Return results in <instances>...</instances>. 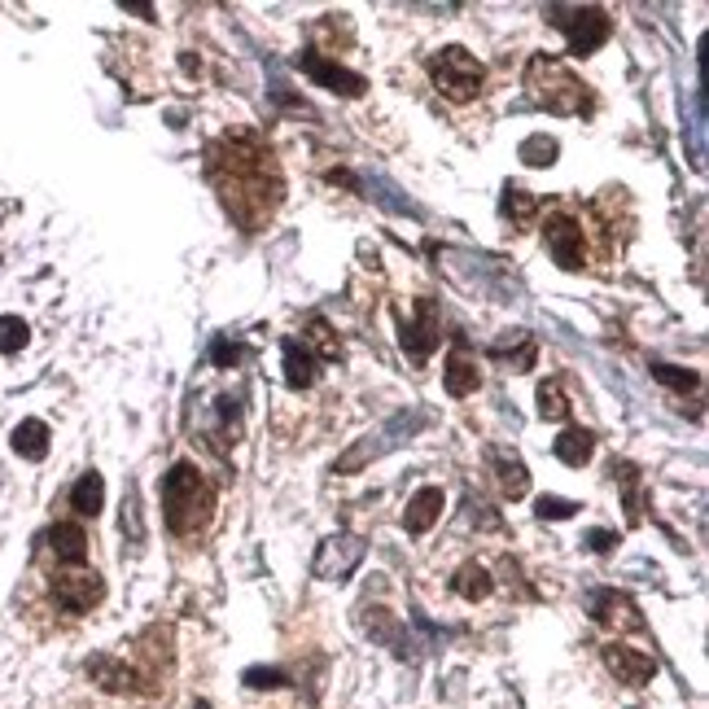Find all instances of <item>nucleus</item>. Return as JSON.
<instances>
[{
	"instance_id": "obj_23",
	"label": "nucleus",
	"mask_w": 709,
	"mask_h": 709,
	"mask_svg": "<svg viewBox=\"0 0 709 709\" xmlns=\"http://www.w3.org/2000/svg\"><path fill=\"white\" fill-rule=\"evenodd\" d=\"M499 211H504V220H513L517 228H526L530 220H534V211H539V198H530L526 189H504V198H499Z\"/></svg>"
},
{
	"instance_id": "obj_7",
	"label": "nucleus",
	"mask_w": 709,
	"mask_h": 709,
	"mask_svg": "<svg viewBox=\"0 0 709 709\" xmlns=\"http://www.w3.org/2000/svg\"><path fill=\"white\" fill-rule=\"evenodd\" d=\"M548 22L565 35L570 53H578V57L596 53L609 40V31H614V22H609V13L600 4H587V9H578V4H552L548 9Z\"/></svg>"
},
{
	"instance_id": "obj_18",
	"label": "nucleus",
	"mask_w": 709,
	"mask_h": 709,
	"mask_svg": "<svg viewBox=\"0 0 709 709\" xmlns=\"http://www.w3.org/2000/svg\"><path fill=\"white\" fill-rule=\"evenodd\" d=\"M451 592H455L460 600H469V605L491 600V596H495V574H491V565H486V561H464V565L451 574Z\"/></svg>"
},
{
	"instance_id": "obj_14",
	"label": "nucleus",
	"mask_w": 709,
	"mask_h": 709,
	"mask_svg": "<svg viewBox=\"0 0 709 709\" xmlns=\"http://www.w3.org/2000/svg\"><path fill=\"white\" fill-rule=\"evenodd\" d=\"M605 662H609V671H614L627 688H644V684L657 675L653 657H649V653H635V649H627V644H605Z\"/></svg>"
},
{
	"instance_id": "obj_17",
	"label": "nucleus",
	"mask_w": 709,
	"mask_h": 709,
	"mask_svg": "<svg viewBox=\"0 0 709 709\" xmlns=\"http://www.w3.org/2000/svg\"><path fill=\"white\" fill-rule=\"evenodd\" d=\"M281 359H285V385L290 390H307V385H316V376H320V359L312 347H303L299 338H285L281 342Z\"/></svg>"
},
{
	"instance_id": "obj_4",
	"label": "nucleus",
	"mask_w": 709,
	"mask_h": 709,
	"mask_svg": "<svg viewBox=\"0 0 709 709\" xmlns=\"http://www.w3.org/2000/svg\"><path fill=\"white\" fill-rule=\"evenodd\" d=\"M162 517H167V530L176 539L206 534V526L215 517V486L198 464L180 460V464L167 469V477H162Z\"/></svg>"
},
{
	"instance_id": "obj_11",
	"label": "nucleus",
	"mask_w": 709,
	"mask_h": 709,
	"mask_svg": "<svg viewBox=\"0 0 709 709\" xmlns=\"http://www.w3.org/2000/svg\"><path fill=\"white\" fill-rule=\"evenodd\" d=\"M592 618L609 631H640L644 627V614L635 609V600L627 592H614V587H600L592 596Z\"/></svg>"
},
{
	"instance_id": "obj_10",
	"label": "nucleus",
	"mask_w": 709,
	"mask_h": 709,
	"mask_svg": "<svg viewBox=\"0 0 709 709\" xmlns=\"http://www.w3.org/2000/svg\"><path fill=\"white\" fill-rule=\"evenodd\" d=\"M299 70H307L320 88H329V92H342V97H363V75H354L347 66H338V61H329L325 53H316V48H303L299 53Z\"/></svg>"
},
{
	"instance_id": "obj_20",
	"label": "nucleus",
	"mask_w": 709,
	"mask_h": 709,
	"mask_svg": "<svg viewBox=\"0 0 709 709\" xmlns=\"http://www.w3.org/2000/svg\"><path fill=\"white\" fill-rule=\"evenodd\" d=\"M477 381H482L477 363H473L464 351H451L447 368H442V385H447V394H451V398H464V394H473V390H477Z\"/></svg>"
},
{
	"instance_id": "obj_25",
	"label": "nucleus",
	"mask_w": 709,
	"mask_h": 709,
	"mask_svg": "<svg viewBox=\"0 0 709 709\" xmlns=\"http://www.w3.org/2000/svg\"><path fill=\"white\" fill-rule=\"evenodd\" d=\"M556 149H561V145H556L552 136H526V140H521V162H526V167H552V162H556Z\"/></svg>"
},
{
	"instance_id": "obj_15",
	"label": "nucleus",
	"mask_w": 709,
	"mask_h": 709,
	"mask_svg": "<svg viewBox=\"0 0 709 709\" xmlns=\"http://www.w3.org/2000/svg\"><path fill=\"white\" fill-rule=\"evenodd\" d=\"M486 460H491V473H495V482H499V495H504V499H521V495L530 491V469L521 464V455L491 447V451H486Z\"/></svg>"
},
{
	"instance_id": "obj_13",
	"label": "nucleus",
	"mask_w": 709,
	"mask_h": 709,
	"mask_svg": "<svg viewBox=\"0 0 709 709\" xmlns=\"http://www.w3.org/2000/svg\"><path fill=\"white\" fill-rule=\"evenodd\" d=\"M44 548L53 552L57 565H83L88 561V530L79 521H53L44 530Z\"/></svg>"
},
{
	"instance_id": "obj_29",
	"label": "nucleus",
	"mask_w": 709,
	"mask_h": 709,
	"mask_svg": "<svg viewBox=\"0 0 709 709\" xmlns=\"http://www.w3.org/2000/svg\"><path fill=\"white\" fill-rule=\"evenodd\" d=\"M307 338H312V342L320 347V354H325V359H334V354H338V338L329 334V325H325V320H312V329H307Z\"/></svg>"
},
{
	"instance_id": "obj_12",
	"label": "nucleus",
	"mask_w": 709,
	"mask_h": 709,
	"mask_svg": "<svg viewBox=\"0 0 709 709\" xmlns=\"http://www.w3.org/2000/svg\"><path fill=\"white\" fill-rule=\"evenodd\" d=\"M359 561H363V539L359 534H334L316 552V574L320 578H347Z\"/></svg>"
},
{
	"instance_id": "obj_24",
	"label": "nucleus",
	"mask_w": 709,
	"mask_h": 709,
	"mask_svg": "<svg viewBox=\"0 0 709 709\" xmlns=\"http://www.w3.org/2000/svg\"><path fill=\"white\" fill-rule=\"evenodd\" d=\"M539 416L543 420H565L570 416V398H565V385L552 376L539 385Z\"/></svg>"
},
{
	"instance_id": "obj_5",
	"label": "nucleus",
	"mask_w": 709,
	"mask_h": 709,
	"mask_svg": "<svg viewBox=\"0 0 709 709\" xmlns=\"http://www.w3.org/2000/svg\"><path fill=\"white\" fill-rule=\"evenodd\" d=\"M526 88H530V97H534L539 105H548L552 114H583V110L592 105L583 79H578L565 61H556V57H530V66H526Z\"/></svg>"
},
{
	"instance_id": "obj_19",
	"label": "nucleus",
	"mask_w": 709,
	"mask_h": 709,
	"mask_svg": "<svg viewBox=\"0 0 709 709\" xmlns=\"http://www.w3.org/2000/svg\"><path fill=\"white\" fill-rule=\"evenodd\" d=\"M9 447H13L22 460H44V455H48V425H44L40 416L18 420L13 434H9Z\"/></svg>"
},
{
	"instance_id": "obj_28",
	"label": "nucleus",
	"mask_w": 709,
	"mask_h": 709,
	"mask_svg": "<svg viewBox=\"0 0 709 709\" xmlns=\"http://www.w3.org/2000/svg\"><path fill=\"white\" fill-rule=\"evenodd\" d=\"M653 376L675 385V390H693L697 385V372H684V368H671V363H653Z\"/></svg>"
},
{
	"instance_id": "obj_3",
	"label": "nucleus",
	"mask_w": 709,
	"mask_h": 709,
	"mask_svg": "<svg viewBox=\"0 0 709 709\" xmlns=\"http://www.w3.org/2000/svg\"><path fill=\"white\" fill-rule=\"evenodd\" d=\"M543 241H548V255L565 272H583V268H592V259H614L609 224H600L596 211H578L570 202L552 206V215L543 224Z\"/></svg>"
},
{
	"instance_id": "obj_22",
	"label": "nucleus",
	"mask_w": 709,
	"mask_h": 709,
	"mask_svg": "<svg viewBox=\"0 0 709 709\" xmlns=\"http://www.w3.org/2000/svg\"><path fill=\"white\" fill-rule=\"evenodd\" d=\"M101 504H105V482H101V473H97V469H88V473L70 486V508H75L79 517H97V513H101Z\"/></svg>"
},
{
	"instance_id": "obj_16",
	"label": "nucleus",
	"mask_w": 709,
	"mask_h": 709,
	"mask_svg": "<svg viewBox=\"0 0 709 709\" xmlns=\"http://www.w3.org/2000/svg\"><path fill=\"white\" fill-rule=\"evenodd\" d=\"M442 504H447L442 486H420V491L407 499V508H403V530H407V534H425V530L442 517Z\"/></svg>"
},
{
	"instance_id": "obj_27",
	"label": "nucleus",
	"mask_w": 709,
	"mask_h": 709,
	"mask_svg": "<svg viewBox=\"0 0 709 709\" xmlns=\"http://www.w3.org/2000/svg\"><path fill=\"white\" fill-rule=\"evenodd\" d=\"M534 513H539L543 521H565V517H574V513H578V504H574V499H561V495H539Z\"/></svg>"
},
{
	"instance_id": "obj_32",
	"label": "nucleus",
	"mask_w": 709,
	"mask_h": 709,
	"mask_svg": "<svg viewBox=\"0 0 709 709\" xmlns=\"http://www.w3.org/2000/svg\"><path fill=\"white\" fill-rule=\"evenodd\" d=\"M193 709H211V706H206V701H198V706H193Z\"/></svg>"
},
{
	"instance_id": "obj_2",
	"label": "nucleus",
	"mask_w": 709,
	"mask_h": 709,
	"mask_svg": "<svg viewBox=\"0 0 709 709\" xmlns=\"http://www.w3.org/2000/svg\"><path fill=\"white\" fill-rule=\"evenodd\" d=\"M171 631L167 627H149L136 644H132V662L127 657H110V653H97L83 662L88 679L101 688V693H114V697H158L167 688V671H171Z\"/></svg>"
},
{
	"instance_id": "obj_8",
	"label": "nucleus",
	"mask_w": 709,
	"mask_h": 709,
	"mask_svg": "<svg viewBox=\"0 0 709 709\" xmlns=\"http://www.w3.org/2000/svg\"><path fill=\"white\" fill-rule=\"evenodd\" d=\"M48 600L66 614H88L105 600V583L88 565H57V574L48 578Z\"/></svg>"
},
{
	"instance_id": "obj_9",
	"label": "nucleus",
	"mask_w": 709,
	"mask_h": 709,
	"mask_svg": "<svg viewBox=\"0 0 709 709\" xmlns=\"http://www.w3.org/2000/svg\"><path fill=\"white\" fill-rule=\"evenodd\" d=\"M403 351L412 363H425L429 354L438 351V342H442V334H438V307L429 303V299H420L416 303V316L412 320H403Z\"/></svg>"
},
{
	"instance_id": "obj_30",
	"label": "nucleus",
	"mask_w": 709,
	"mask_h": 709,
	"mask_svg": "<svg viewBox=\"0 0 709 709\" xmlns=\"http://www.w3.org/2000/svg\"><path fill=\"white\" fill-rule=\"evenodd\" d=\"M246 684L250 688H285V675L281 671H246Z\"/></svg>"
},
{
	"instance_id": "obj_21",
	"label": "nucleus",
	"mask_w": 709,
	"mask_h": 709,
	"mask_svg": "<svg viewBox=\"0 0 709 709\" xmlns=\"http://www.w3.org/2000/svg\"><path fill=\"white\" fill-rule=\"evenodd\" d=\"M552 451H556V460H561V464H574V469H583V464L592 460V451H596V434H587V429L570 425L565 434H556Z\"/></svg>"
},
{
	"instance_id": "obj_26",
	"label": "nucleus",
	"mask_w": 709,
	"mask_h": 709,
	"mask_svg": "<svg viewBox=\"0 0 709 709\" xmlns=\"http://www.w3.org/2000/svg\"><path fill=\"white\" fill-rule=\"evenodd\" d=\"M31 342V329L22 316H0V354H18Z\"/></svg>"
},
{
	"instance_id": "obj_31",
	"label": "nucleus",
	"mask_w": 709,
	"mask_h": 709,
	"mask_svg": "<svg viewBox=\"0 0 709 709\" xmlns=\"http://www.w3.org/2000/svg\"><path fill=\"white\" fill-rule=\"evenodd\" d=\"M587 539H592V548H596V552H605V548L614 543V534H609V530H592Z\"/></svg>"
},
{
	"instance_id": "obj_6",
	"label": "nucleus",
	"mask_w": 709,
	"mask_h": 709,
	"mask_svg": "<svg viewBox=\"0 0 709 709\" xmlns=\"http://www.w3.org/2000/svg\"><path fill=\"white\" fill-rule=\"evenodd\" d=\"M429 79L447 101H473L482 92V83H486V66L469 48L451 44L429 61Z\"/></svg>"
},
{
	"instance_id": "obj_1",
	"label": "nucleus",
	"mask_w": 709,
	"mask_h": 709,
	"mask_svg": "<svg viewBox=\"0 0 709 709\" xmlns=\"http://www.w3.org/2000/svg\"><path fill=\"white\" fill-rule=\"evenodd\" d=\"M206 180H211L220 206L228 211V220L241 224L246 233L268 228L285 202L281 162H277L272 145L250 127L220 132L206 145Z\"/></svg>"
}]
</instances>
